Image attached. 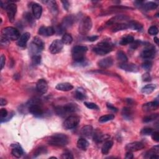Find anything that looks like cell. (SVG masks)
<instances>
[{
    "label": "cell",
    "instance_id": "obj_1",
    "mask_svg": "<svg viewBox=\"0 0 159 159\" xmlns=\"http://www.w3.org/2000/svg\"><path fill=\"white\" fill-rule=\"evenodd\" d=\"M87 51L88 48L86 46H75L72 49L73 60L78 64H85V54Z\"/></svg>",
    "mask_w": 159,
    "mask_h": 159
},
{
    "label": "cell",
    "instance_id": "obj_2",
    "mask_svg": "<svg viewBox=\"0 0 159 159\" xmlns=\"http://www.w3.org/2000/svg\"><path fill=\"white\" fill-rule=\"evenodd\" d=\"M68 137L63 134H55L50 136L48 141L50 145L56 147H64L68 144Z\"/></svg>",
    "mask_w": 159,
    "mask_h": 159
},
{
    "label": "cell",
    "instance_id": "obj_3",
    "mask_svg": "<svg viewBox=\"0 0 159 159\" xmlns=\"http://www.w3.org/2000/svg\"><path fill=\"white\" fill-rule=\"evenodd\" d=\"M41 100L38 99H31L27 103L29 112L37 118H41L44 115V111L40 106Z\"/></svg>",
    "mask_w": 159,
    "mask_h": 159
},
{
    "label": "cell",
    "instance_id": "obj_4",
    "mask_svg": "<svg viewBox=\"0 0 159 159\" xmlns=\"http://www.w3.org/2000/svg\"><path fill=\"white\" fill-rule=\"evenodd\" d=\"M78 110V107L75 104L70 103L65 106H56L55 107V111L57 115L61 117H65L69 114L75 113Z\"/></svg>",
    "mask_w": 159,
    "mask_h": 159
},
{
    "label": "cell",
    "instance_id": "obj_5",
    "mask_svg": "<svg viewBox=\"0 0 159 159\" xmlns=\"http://www.w3.org/2000/svg\"><path fill=\"white\" fill-rule=\"evenodd\" d=\"M113 49V45L109 42H101L98 43L93 48V51L98 55H105L111 52Z\"/></svg>",
    "mask_w": 159,
    "mask_h": 159
},
{
    "label": "cell",
    "instance_id": "obj_6",
    "mask_svg": "<svg viewBox=\"0 0 159 159\" xmlns=\"http://www.w3.org/2000/svg\"><path fill=\"white\" fill-rule=\"evenodd\" d=\"M1 36L8 41H16L20 39V33L13 27H7L2 30Z\"/></svg>",
    "mask_w": 159,
    "mask_h": 159
},
{
    "label": "cell",
    "instance_id": "obj_7",
    "mask_svg": "<svg viewBox=\"0 0 159 159\" xmlns=\"http://www.w3.org/2000/svg\"><path fill=\"white\" fill-rule=\"evenodd\" d=\"M93 23L91 19L89 17L86 16L82 19L79 26V33L82 36H85L88 34L92 28Z\"/></svg>",
    "mask_w": 159,
    "mask_h": 159
},
{
    "label": "cell",
    "instance_id": "obj_8",
    "mask_svg": "<svg viewBox=\"0 0 159 159\" xmlns=\"http://www.w3.org/2000/svg\"><path fill=\"white\" fill-rule=\"evenodd\" d=\"M80 121V117L77 116H70L65 119L64 123H63V126L67 129H72L77 127Z\"/></svg>",
    "mask_w": 159,
    "mask_h": 159
},
{
    "label": "cell",
    "instance_id": "obj_9",
    "mask_svg": "<svg viewBox=\"0 0 159 159\" xmlns=\"http://www.w3.org/2000/svg\"><path fill=\"white\" fill-rule=\"evenodd\" d=\"M156 54V50L155 47L149 44L146 48L143 50L141 54V56L142 59L145 60H149L153 59Z\"/></svg>",
    "mask_w": 159,
    "mask_h": 159
},
{
    "label": "cell",
    "instance_id": "obj_10",
    "mask_svg": "<svg viewBox=\"0 0 159 159\" xmlns=\"http://www.w3.org/2000/svg\"><path fill=\"white\" fill-rule=\"evenodd\" d=\"M6 10L9 20L11 23H13L15 21V16L17 12V6L15 3H10L6 6Z\"/></svg>",
    "mask_w": 159,
    "mask_h": 159
},
{
    "label": "cell",
    "instance_id": "obj_11",
    "mask_svg": "<svg viewBox=\"0 0 159 159\" xmlns=\"http://www.w3.org/2000/svg\"><path fill=\"white\" fill-rule=\"evenodd\" d=\"M63 47V43L62 40L56 39L54 41L49 47V51L52 54H56L60 52Z\"/></svg>",
    "mask_w": 159,
    "mask_h": 159
},
{
    "label": "cell",
    "instance_id": "obj_12",
    "mask_svg": "<svg viewBox=\"0 0 159 159\" xmlns=\"http://www.w3.org/2000/svg\"><path fill=\"white\" fill-rule=\"evenodd\" d=\"M145 147V145L143 143L141 142H134L128 144L126 145V149L128 152H137L139 150H141Z\"/></svg>",
    "mask_w": 159,
    "mask_h": 159
},
{
    "label": "cell",
    "instance_id": "obj_13",
    "mask_svg": "<svg viewBox=\"0 0 159 159\" xmlns=\"http://www.w3.org/2000/svg\"><path fill=\"white\" fill-rule=\"evenodd\" d=\"M119 68H121L125 71L129 72H138L139 71V67L134 63H120L119 65Z\"/></svg>",
    "mask_w": 159,
    "mask_h": 159
},
{
    "label": "cell",
    "instance_id": "obj_14",
    "mask_svg": "<svg viewBox=\"0 0 159 159\" xmlns=\"http://www.w3.org/2000/svg\"><path fill=\"white\" fill-rule=\"evenodd\" d=\"M129 19V17L126 15H117L110 19V20L106 23V26H111L116 23H119L121 21L128 20Z\"/></svg>",
    "mask_w": 159,
    "mask_h": 159
},
{
    "label": "cell",
    "instance_id": "obj_15",
    "mask_svg": "<svg viewBox=\"0 0 159 159\" xmlns=\"http://www.w3.org/2000/svg\"><path fill=\"white\" fill-rule=\"evenodd\" d=\"M37 91L41 94H46L48 90V85L44 79H40L36 83Z\"/></svg>",
    "mask_w": 159,
    "mask_h": 159
},
{
    "label": "cell",
    "instance_id": "obj_16",
    "mask_svg": "<svg viewBox=\"0 0 159 159\" xmlns=\"http://www.w3.org/2000/svg\"><path fill=\"white\" fill-rule=\"evenodd\" d=\"M75 21V17L73 15H70L66 16L65 18H63V20L60 25L66 30L68 28H71L73 26Z\"/></svg>",
    "mask_w": 159,
    "mask_h": 159
},
{
    "label": "cell",
    "instance_id": "obj_17",
    "mask_svg": "<svg viewBox=\"0 0 159 159\" xmlns=\"http://www.w3.org/2000/svg\"><path fill=\"white\" fill-rule=\"evenodd\" d=\"M39 34L43 36H53L55 33V29L54 28L50 26V27H44L42 26L39 28V31H38Z\"/></svg>",
    "mask_w": 159,
    "mask_h": 159
},
{
    "label": "cell",
    "instance_id": "obj_18",
    "mask_svg": "<svg viewBox=\"0 0 159 159\" xmlns=\"http://www.w3.org/2000/svg\"><path fill=\"white\" fill-rule=\"evenodd\" d=\"M158 101L156 99L154 101H152V102H149L147 103H145L142 106V110L145 112H149L151 111H154L157 110L158 107Z\"/></svg>",
    "mask_w": 159,
    "mask_h": 159
},
{
    "label": "cell",
    "instance_id": "obj_19",
    "mask_svg": "<svg viewBox=\"0 0 159 159\" xmlns=\"http://www.w3.org/2000/svg\"><path fill=\"white\" fill-rule=\"evenodd\" d=\"M113 64V59L111 57H106L103 59H101L98 62V66L103 69H106L111 67Z\"/></svg>",
    "mask_w": 159,
    "mask_h": 159
},
{
    "label": "cell",
    "instance_id": "obj_20",
    "mask_svg": "<svg viewBox=\"0 0 159 159\" xmlns=\"http://www.w3.org/2000/svg\"><path fill=\"white\" fill-rule=\"evenodd\" d=\"M11 147H13L11 154L14 157L16 158H20L24 154V151L23 148L21 147V145L18 144H13L11 145Z\"/></svg>",
    "mask_w": 159,
    "mask_h": 159
},
{
    "label": "cell",
    "instance_id": "obj_21",
    "mask_svg": "<svg viewBox=\"0 0 159 159\" xmlns=\"http://www.w3.org/2000/svg\"><path fill=\"white\" fill-rule=\"evenodd\" d=\"M30 37V34L29 33H24L18 39L17 44L19 47H24L27 45V43Z\"/></svg>",
    "mask_w": 159,
    "mask_h": 159
},
{
    "label": "cell",
    "instance_id": "obj_22",
    "mask_svg": "<svg viewBox=\"0 0 159 159\" xmlns=\"http://www.w3.org/2000/svg\"><path fill=\"white\" fill-rule=\"evenodd\" d=\"M32 11H33V16L36 19H40L42 13V6L38 3H34L32 5Z\"/></svg>",
    "mask_w": 159,
    "mask_h": 159
},
{
    "label": "cell",
    "instance_id": "obj_23",
    "mask_svg": "<svg viewBox=\"0 0 159 159\" xmlns=\"http://www.w3.org/2000/svg\"><path fill=\"white\" fill-rule=\"evenodd\" d=\"M57 90L62 91H69L73 90V86L70 83H61L57 85L55 87Z\"/></svg>",
    "mask_w": 159,
    "mask_h": 159
},
{
    "label": "cell",
    "instance_id": "obj_24",
    "mask_svg": "<svg viewBox=\"0 0 159 159\" xmlns=\"http://www.w3.org/2000/svg\"><path fill=\"white\" fill-rule=\"evenodd\" d=\"M80 132L83 136L89 137L93 135V129L91 126H85L81 128Z\"/></svg>",
    "mask_w": 159,
    "mask_h": 159
},
{
    "label": "cell",
    "instance_id": "obj_25",
    "mask_svg": "<svg viewBox=\"0 0 159 159\" xmlns=\"http://www.w3.org/2000/svg\"><path fill=\"white\" fill-rule=\"evenodd\" d=\"M46 3H47V6L49 9H50V12L54 15H56L58 14V6H57V4L56 1H45Z\"/></svg>",
    "mask_w": 159,
    "mask_h": 159
},
{
    "label": "cell",
    "instance_id": "obj_26",
    "mask_svg": "<svg viewBox=\"0 0 159 159\" xmlns=\"http://www.w3.org/2000/svg\"><path fill=\"white\" fill-rule=\"evenodd\" d=\"M129 29L135 30L137 31H142L143 29V26L137 21H130L128 23Z\"/></svg>",
    "mask_w": 159,
    "mask_h": 159
},
{
    "label": "cell",
    "instance_id": "obj_27",
    "mask_svg": "<svg viewBox=\"0 0 159 159\" xmlns=\"http://www.w3.org/2000/svg\"><path fill=\"white\" fill-rule=\"evenodd\" d=\"M128 29H129L128 23H119L114 24V26L112 28V31L113 33H116V32L126 30Z\"/></svg>",
    "mask_w": 159,
    "mask_h": 159
},
{
    "label": "cell",
    "instance_id": "obj_28",
    "mask_svg": "<svg viewBox=\"0 0 159 159\" xmlns=\"http://www.w3.org/2000/svg\"><path fill=\"white\" fill-rule=\"evenodd\" d=\"M77 147L81 150H86L88 147H89V142H88V141H86V139H83V138H81L79 139L77 141Z\"/></svg>",
    "mask_w": 159,
    "mask_h": 159
},
{
    "label": "cell",
    "instance_id": "obj_29",
    "mask_svg": "<svg viewBox=\"0 0 159 159\" xmlns=\"http://www.w3.org/2000/svg\"><path fill=\"white\" fill-rule=\"evenodd\" d=\"M113 145V142L111 141H107L106 142H105V144L103 145L102 147H101V152H102L103 154L106 155L110 150L111 147Z\"/></svg>",
    "mask_w": 159,
    "mask_h": 159
},
{
    "label": "cell",
    "instance_id": "obj_30",
    "mask_svg": "<svg viewBox=\"0 0 159 159\" xmlns=\"http://www.w3.org/2000/svg\"><path fill=\"white\" fill-rule=\"evenodd\" d=\"M142 7L145 11H152V10H154L157 9L158 7V4L154 2L149 1V2L144 3Z\"/></svg>",
    "mask_w": 159,
    "mask_h": 159
},
{
    "label": "cell",
    "instance_id": "obj_31",
    "mask_svg": "<svg viewBox=\"0 0 159 159\" xmlns=\"http://www.w3.org/2000/svg\"><path fill=\"white\" fill-rule=\"evenodd\" d=\"M93 136L94 141L97 143L101 142L102 141H103L104 140H105V139H106L105 135L103 134L102 133L98 131H97L96 132H94V133L93 134Z\"/></svg>",
    "mask_w": 159,
    "mask_h": 159
},
{
    "label": "cell",
    "instance_id": "obj_32",
    "mask_svg": "<svg viewBox=\"0 0 159 159\" xmlns=\"http://www.w3.org/2000/svg\"><path fill=\"white\" fill-rule=\"evenodd\" d=\"M156 88V85L154 84H149L145 85L142 88V92L144 94H150L153 92Z\"/></svg>",
    "mask_w": 159,
    "mask_h": 159
},
{
    "label": "cell",
    "instance_id": "obj_33",
    "mask_svg": "<svg viewBox=\"0 0 159 159\" xmlns=\"http://www.w3.org/2000/svg\"><path fill=\"white\" fill-rule=\"evenodd\" d=\"M75 97L78 100H84L86 98V95L85 90L83 88H78L75 93Z\"/></svg>",
    "mask_w": 159,
    "mask_h": 159
},
{
    "label": "cell",
    "instance_id": "obj_34",
    "mask_svg": "<svg viewBox=\"0 0 159 159\" xmlns=\"http://www.w3.org/2000/svg\"><path fill=\"white\" fill-rule=\"evenodd\" d=\"M134 39L133 36L131 35H128L122 38L121 40L119 42V44L122 46H126L127 44H131L134 42Z\"/></svg>",
    "mask_w": 159,
    "mask_h": 159
},
{
    "label": "cell",
    "instance_id": "obj_35",
    "mask_svg": "<svg viewBox=\"0 0 159 159\" xmlns=\"http://www.w3.org/2000/svg\"><path fill=\"white\" fill-rule=\"evenodd\" d=\"M122 115L124 119L130 120L132 118V112L130 108L125 107L122 110Z\"/></svg>",
    "mask_w": 159,
    "mask_h": 159
},
{
    "label": "cell",
    "instance_id": "obj_36",
    "mask_svg": "<svg viewBox=\"0 0 159 159\" xmlns=\"http://www.w3.org/2000/svg\"><path fill=\"white\" fill-rule=\"evenodd\" d=\"M158 152H159V146L155 145L154 147H152L150 150L146 152L145 157L150 158L152 155H154L155 154H158Z\"/></svg>",
    "mask_w": 159,
    "mask_h": 159
},
{
    "label": "cell",
    "instance_id": "obj_37",
    "mask_svg": "<svg viewBox=\"0 0 159 159\" xmlns=\"http://www.w3.org/2000/svg\"><path fill=\"white\" fill-rule=\"evenodd\" d=\"M117 59L121 62V63H127L128 62V57H127L126 54L122 51V50H119L117 52Z\"/></svg>",
    "mask_w": 159,
    "mask_h": 159
},
{
    "label": "cell",
    "instance_id": "obj_38",
    "mask_svg": "<svg viewBox=\"0 0 159 159\" xmlns=\"http://www.w3.org/2000/svg\"><path fill=\"white\" fill-rule=\"evenodd\" d=\"M62 41L63 44L69 45L73 42V37L70 34H64L62 38Z\"/></svg>",
    "mask_w": 159,
    "mask_h": 159
},
{
    "label": "cell",
    "instance_id": "obj_39",
    "mask_svg": "<svg viewBox=\"0 0 159 159\" xmlns=\"http://www.w3.org/2000/svg\"><path fill=\"white\" fill-rule=\"evenodd\" d=\"M114 119V115H113V114H106V115L102 116L99 118V122L101 123H104L110 121H112Z\"/></svg>",
    "mask_w": 159,
    "mask_h": 159
},
{
    "label": "cell",
    "instance_id": "obj_40",
    "mask_svg": "<svg viewBox=\"0 0 159 159\" xmlns=\"http://www.w3.org/2000/svg\"><path fill=\"white\" fill-rule=\"evenodd\" d=\"M158 118V114H150L149 116H147L144 118L143 119V122L145 123H150L152 121H155V119H157Z\"/></svg>",
    "mask_w": 159,
    "mask_h": 159
},
{
    "label": "cell",
    "instance_id": "obj_41",
    "mask_svg": "<svg viewBox=\"0 0 159 159\" xmlns=\"http://www.w3.org/2000/svg\"><path fill=\"white\" fill-rule=\"evenodd\" d=\"M33 43L35 45L39 47L41 50H42L44 49V42L40 39L39 37H36L34 38Z\"/></svg>",
    "mask_w": 159,
    "mask_h": 159
},
{
    "label": "cell",
    "instance_id": "obj_42",
    "mask_svg": "<svg viewBox=\"0 0 159 159\" xmlns=\"http://www.w3.org/2000/svg\"><path fill=\"white\" fill-rule=\"evenodd\" d=\"M34 17V16L32 15V14L29 12H26L24 15L25 20H26L30 25H33L35 23V20Z\"/></svg>",
    "mask_w": 159,
    "mask_h": 159
},
{
    "label": "cell",
    "instance_id": "obj_43",
    "mask_svg": "<svg viewBox=\"0 0 159 159\" xmlns=\"http://www.w3.org/2000/svg\"><path fill=\"white\" fill-rule=\"evenodd\" d=\"M41 62V56L40 55H34L32 57V63L34 65H39Z\"/></svg>",
    "mask_w": 159,
    "mask_h": 159
},
{
    "label": "cell",
    "instance_id": "obj_44",
    "mask_svg": "<svg viewBox=\"0 0 159 159\" xmlns=\"http://www.w3.org/2000/svg\"><path fill=\"white\" fill-rule=\"evenodd\" d=\"M46 152H47V149L46 147H40L36 150L34 154V157H37L39 155H41L42 154L46 153Z\"/></svg>",
    "mask_w": 159,
    "mask_h": 159
},
{
    "label": "cell",
    "instance_id": "obj_45",
    "mask_svg": "<svg viewBox=\"0 0 159 159\" xmlns=\"http://www.w3.org/2000/svg\"><path fill=\"white\" fill-rule=\"evenodd\" d=\"M142 67L145 70H147V71H149L151 70L152 67V63L147 60H145L142 65Z\"/></svg>",
    "mask_w": 159,
    "mask_h": 159
},
{
    "label": "cell",
    "instance_id": "obj_46",
    "mask_svg": "<svg viewBox=\"0 0 159 159\" xmlns=\"http://www.w3.org/2000/svg\"><path fill=\"white\" fill-rule=\"evenodd\" d=\"M110 9L112 10H127V9H132V8L130 7H127V6H121V5H116V6H111L110 8Z\"/></svg>",
    "mask_w": 159,
    "mask_h": 159
},
{
    "label": "cell",
    "instance_id": "obj_47",
    "mask_svg": "<svg viewBox=\"0 0 159 159\" xmlns=\"http://www.w3.org/2000/svg\"><path fill=\"white\" fill-rule=\"evenodd\" d=\"M84 105L86 107L88 108V109H91V110H98L99 109V107L98 106V105L94 103L84 102Z\"/></svg>",
    "mask_w": 159,
    "mask_h": 159
},
{
    "label": "cell",
    "instance_id": "obj_48",
    "mask_svg": "<svg viewBox=\"0 0 159 159\" xmlns=\"http://www.w3.org/2000/svg\"><path fill=\"white\" fill-rule=\"evenodd\" d=\"M154 131L152 128H145L142 129V131H141V134L144 136H149V135H151L152 133Z\"/></svg>",
    "mask_w": 159,
    "mask_h": 159
},
{
    "label": "cell",
    "instance_id": "obj_49",
    "mask_svg": "<svg viewBox=\"0 0 159 159\" xmlns=\"http://www.w3.org/2000/svg\"><path fill=\"white\" fill-rule=\"evenodd\" d=\"M148 33L151 36H155L158 33V29L156 26H151L148 30Z\"/></svg>",
    "mask_w": 159,
    "mask_h": 159
},
{
    "label": "cell",
    "instance_id": "obj_50",
    "mask_svg": "<svg viewBox=\"0 0 159 159\" xmlns=\"http://www.w3.org/2000/svg\"><path fill=\"white\" fill-rule=\"evenodd\" d=\"M61 157L62 158H67V159H72L73 158V156L70 152L66 151L64 153H63Z\"/></svg>",
    "mask_w": 159,
    "mask_h": 159
},
{
    "label": "cell",
    "instance_id": "obj_51",
    "mask_svg": "<svg viewBox=\"0 0 159 159\" xmlns=\"http://www.w3.org/2000/svg\"><path fill=\"white\" fill-rule=\"evenodd\" d=\"M140 45H141V41L137 40V41H134L131 44V49L135 50Z\"/></svg>",
    "mask_w": 159,
    "mask_h": 159
},
{
    "label": "cell",
    "instance_id": "obj_52",
    "mask_svg": "<svg viewBox=\"0 0 159 159\" xmlns=\"http://www.w3.org/2000/svg\"><path fill=\"white\" fill-rule=\"evenodd\" d=\"M152 138L154 141L158 142L159 141V133L158 132H153L152 133Z\"/></svg>",
    "mask_w": 159,
    "mask_h": 159
},
{
    "label": "cell",
    "instance_id": "obj_53",
    "mask_svg": "<svg viewBox=\"0 0 159 159\" xmlns=\"http://www.w3.org/2000/svg\"><path fill=\"white\" fill-rule=\"evenodd\" d=\"M8 115V111L6 110L1 109V111H0V116H1V120L7 117Z\"/></svg>",
    "mask_w": 159,
    "mask_h": 159
},
{
    "label": "cell",
    "instance_id": "obj_54",
    "mask_svg": "<svg viewBox=\"0 0 159 159\" xmlns=\"http://www.w3.org/2000/svg\"><path fill=\"white\" fill-rule=\"evenodd\" d=\"M142 78L144 81H150L152 80V78H151L150 75V74L149 73H144L142 75Z\"/></svg>",
    "mask_w": 159,
    "mask_h": 159
},
{
    "label": "cell",
    "instance_id": "obj_55",
    "mask_svg": "<svg viewBox=\"0 0 159 159\" xmlns=\"http://www.w3.org/2000/svg\"><path fill=\"white\" fill-rule=\"evenodd\" d=\"M13 116H14V113H12V112L11 113L9 114H8L7 117L1 120V123H5V122L8 121H9Z\"/></svg>",
    "mask_w": 159,
    "mask_h": 159
},
{
    "label": "cell",
    "instance_id": "obj_56",
    "mask_svg": "<svg viewBox=\"0 0 159 159\" xmlns=\"http://www.w3.org/2000/svg\"><path fill=\"white\" fill-rule=\"evenodd\" d=\"M98 38H99V36H92L90 37H88L87 40L90 42H94V41H96L97 40H98Z\"/></svg>",
    "mask_w": 159,
    "mask_h": 159
},
{
    "label": "cell",
    "instance_id": "obj_57",
    "mask_svg": "<svg viewBox=\"0 0 159 159\" xmlns=\"http://www.w3.org/2000/svg\"><path fill=\"white\" fill-rule=\"evenodd\" d=\"M107 107L108 108V109L110 110L111 111H114V112H117L118 111V109L116 107H114L113 105H112L111 104H109V103H107Z\"/></svg>",
    "mask_w": 159,
    "mask_h": 159
},
{
    "label": "cell",
    "instance_id": "obj_58",
    "mask_svg": "<svg viewBox=\"0 0 159 159\" xmlns=\"http://www.w3.org/2000/svg\"><path fill=\"white\" fill-rule=\"evenodd\" d=\"M5 62H6V58L5 56L4 55H1V69L3 70L5 65Z\"/></svg>",
    "mask_w": 159,
    "mask_h": 159
},
{
    "label": "cell",
    "instance_id": "obj_59",
    "mask_svg": "<svg viewBox=\"0 0 159 159\" xmlns=\"http://www.w3.org/2000/svg\"><path fill=\"white\" fill-rule=\"evenodd\" d=\"M62 3L63 4V8H64V9H66L67 11H68V8L70 7L69 2L67 1H62Z\"/></svg>",
    "mask_w": 159,
    "mask_h": 159
},
{
    "label": "cell",
    "instance_id": "obj_60",
    "mask_svg": "<svg viewBox=\"0 0 159 159\" xmlns=\"http://www.w3.org/2000/svg\"><path fill=\"white\" fill-rule=\"evenodd\" d=\"M133 157H134V155H133L132 152L128 151V152L126 153L125 158L127 159H132V158H133Z\"/></svg>",
    "mask_w": 159,
    "mask_h": 159
},
{
    "label": "cell",
    "instance_id": "obj_61",
    "mask_svg": "<svg viewBox=\"0 0 159 159\" xmlns=\"http://www.w3.org/2000/svg\"><path fill=\"white\" fill-rule=\"evenodd\" d=\"M7 103H8L7 101H6L5 99L1 98V99H0V105H1V106H5L7 105Z\"/></svg>",
    "mask_w": 159,
    "mask_h": 159
},
{
    "label": "cell",
    "instance_id": "obj_62",
    "mask_svg": "<svg viewBox=\"0 0 159 159\" xmlns=\"http://www.w3.org/2000/svg\"><path fill=\"white\" fill-rule=\"evenodd\" d=\"M127 101H128V104H130V105L132 104L133 102H134L133 100L132 99H127Z\"/></svg>",
    "mask_w": 159,
    "mask_h": 159
},
{
    "label": "cell",
    "instance_id": "obj_63",
    "mask_svg": "<svg viewBox=\"0 0 159 159\" xmlns=\"http://www.w3.org/2000/svg\"><path fill=\"white\" fill-rule=\"evenodd\" d=\"M154 42H155L157 44H158V37H154Z\"/></svg>",
    "mask_w": 159,
    "mask_h": 159
}]
</instances>
